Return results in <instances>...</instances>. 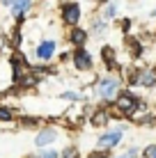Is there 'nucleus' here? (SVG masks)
Instances as JSON below:
<instances>
[{
    "label": "nucleus",
    "mask_w": 156,
    "mask_h": 158,
    "mask_svg": "<svg viewBox=\"0 0 156 158\" xmlns=\"http://www.w3.org/2000/svg\"><path fill=\"white\" fill-rule=\"evenodd\" d=\"M37 124H39V119H37V117H21V126H25V128L37 126Z\"/></svg>",
    "instance_id": "18"
},
{
    "label": "nucleus",
    "mask_w": 156,
    "mask_h": 158,
    "mask_svg": "<svg viewBox=\"0 0 156 158\" xmlns=\"http://www.w3.org/2000/svg\"><path fill=\"white\" fill-rule=\"evenodd\" d=\"M7 46H9V37L7 35H0V51H5Z\"/></svg>",
    "instance_id": "22"
},
{
    "label": "nucleus",
    "mask_w": 156,
    "mask_h": 158,
    "mask_svg": "<svg viewBox=\"0 0 156 158\" xmlns=\"http://www.w3.org/2000/svg\"><path fill=\"white\" fill-rule=\"evenodd\" d=\"M0 5L2 7H7V12L16 19V23H23V19H25V14L30 12V7H32V0H0Z\"/></svg>",
    "instance_id": "3"
},
{
    "label": "nucleus",
    "mask_w": 156,
    "mask_h": 158,
    "mask_svg": "<svg viewBox=\"0 0 156 158\" xmlns=\"http://www.w3.org/2000/svg\"><path fill=\"white\" fill-rule=\"evenodd\" d=\"M138 154H140V149H138V147H131V149H126L124 154H120V156H110V158H138Z\"/></svg>",
    "instance_id": "17"
},
{
    "label": "nucleus",
    "mask_w": 156,
    "mask_h": 158,
    "mask_svg": "<svg viewBox=\"0 0 156 158\" xmlns=\"http://www.w3.org/2000/svg\"><path fill=\"white\" fill-rule=\"evenodd\" d=\"M55 51H57V44H55V39H44V41H39V44H37L35 55H37V60H41V62H51L53 55H55Z\"/></svg>",
    "instance_id": "8"
},
{
    "label": "nucleus",
    "mask_w": 156,
    "mask_h": 158,
    "mask_svg": "<svg viewBox=\"0 0 156 158\" xmlns=\"http://www.w3.org/2000/svg\"><path fill=\"white\" fill-rule=\"evenodd\" d=\"M19 119V112L12 106H0V124H12Z\"/></svg>",
    "instance_id": "11"
},
{
    "label": "nucleus",
    "mask_w": 156,
    "mask_h": 158,
    "mask_svg": "<svg viewBox=\"0 0 156 158\" xmlns=\"http://www.w3.org/2000/svg\"><path fill=\"white\" fill-rule=\"evenodd\" d=\"M152 16H156V9H152Z\"/></svg>",
    "instance_id": "25"
},
{
    "label": "nucleus",
    "mask_w": 156,
    "mask_h": 158,
    "mask_svg": "<svg viewBox=\"0 0 156 158\" xmlns=\"http://www.w3.org/2000/svg\"><path fill=\"white\" fill-rule=\"evenodd\" d=\"M57 99H62V101H69V103H76V101H83L85 96L80 94V92H74V89H64Z\"/></svg>",
    "instance_id": "13"
},
{
    "label": "nucleus",
    "mask_w": 156,
    "mask_h": 158,
    "mask_svg": "<svg viewBox=\"0 0 156 158\" xmlns=\"http://www.w3.org/2000/svg\"><path fill=\"white\" fill-rule=\"evenodd\" d=\"M110 119H112V117H110V110H108L106 106H99V108L92 112V117H90V124H92L94 128H106V126L110 124Z\"/></svg>",
    "instance_id": "9"
},
{
    "label": "nucleus",
    "mask_w": 156,
    "mask_h": 158,
    "mask_svg": "<svg viewBox=\"0 0 156 158\" xmlns=\"http://www.w3.org/2000/svg\"><path fill=\"white\" fill-rule=\"evenodd\" d=\"M115 14H117V5H115V2H110L108 7H106V19H112Z\"/></svg>",
    "instance_id": "20"
},
{
    "label": "nucleus",
    "mask_w": 156,
    "mask_h": 158,
    "mask_svg": "<svg viewBox=\"0 0 156 158\" xmlns=\"http://www.w3.org/2000/svg\"><path fill=\"white\" fill-rule=\"evenodd\" d=\"M60 16H62V23H64V25L76 28L78 21H80V7H78L76 2H64L62 9H60Z\"/></svg>",
    "instance_id": "7"
},
{
    "label": "nucleus",
    "mask_w": 156,
    "mask_h": 158,
    "mask_svg": "<svg viewBox=\"0 0 156 158\" xmlns=\"http://www.w3.org/2000/svg\"><path fill=\"white\" fill-rule=\"evenodd\" d=\"M112 106L117 108V110L122 112V115H124L126 119H133V115H136V106H138V96L133 94L131 89H124V87H122L120 89V94L115 96V101H112Z\"/></svg>",
    "instance_id": "2"
},
{
    "label": "nucleus",
    "mask_w": 156,
    "mask_h": 158,
    "mask_svg": "<svg viewBox=\"0 0 156 158\" xmlns=\"http://www.w3.org/2000/svg\"><path fill=\"white\" fill-rule=\"evenodd\" d=\"M112 154L110 151H103V149H94L92 154H87V158H110Z\"/></svg>",
    "instance_id": "19"
},
{
    "label": "nucleus",
    "mask_w": 156,
    "mask_h": 158,
    "mask_svg": "<svg viewBox=\"0 0 156 158\" xmlns=\"http://www.w3.org/2000/svg\"><path fill=\"white\" fill-rule=\"evenodd\" d=\"M99 2H106V0H99Z\"/></svg>",
    "instance_id": "26"
},
{
    "label": "nucleus",
    "mask_w": 156,
    "mask_h": 158,
    "mask_svg": "<svg viewBox=\"0 0 156 158\" xmlns=\"http://www.w3.org/2000/svg\"><path fill=\"white\" fill-rule=\"evenodd\" d=\"M57 138H60V133H57V128H55V126H44V128L37 131V135H35V147H37V149H46V147H53Z\"/></svg>",
    "instance_id": "5"
},
{
    "label": "nucleus",
    "mask_w": 156,
    "mask_h": 158,
    "mask_svg": "<svg viewBox=\"0 0 156 158\" xmlns=\"http://www.w3.org/2000/svg\"><path fill=\"white\" fill-rule=\"evenodd\" d=\"M101 57H103V62H106V67L110 69H115V62H117V57H115V48L112 46H103L101 48Z\"/></svg>",
    "instance_id": "12"
},
{
    "label": "nucleus",
    "mask_w": 156,
    "mask_h": 158,
    "mask_svg": "<svg viewBox=\"0 0 156 158\" xmlns=\"http://www.w3.org/2000/svg\"><path fill=\"white\" fill-rule=\"evenodd\" d=\"M124 87L122 83V78H117V76H101V78H96V85H94V94L96 99H101V106H112V101H115V96L120 94V89Z\"/></svg>",
    "instance_id": "1"
},
{
    "label": "nucleus",
    "mask_w": 156,
    "mask_h": 158,
    "mask_svg": "<svg viewBox=\"0 0 156 158\" xmlns=\"http://www.w3.org/2000/svg\"><path fill=\"white\" fill-rule=\"evenodd\" d=\"M87 37H90V32L85 30V28H71L69 30V44H74L76 48H85V44H87Z\"/></svg>",
    "instance_id": "10"
},
{
    "label": "nucleus",
    "mask_w": 156,
    "mask_h": 158,
    "mask_svg": "<svg viewBox=\"0 0 156 158\" xmlns=\"http://www.w3.org/2000/svg\"><path fill=\"white\" fill-rule=\"evenodd\" d=\"M103 30H106V21H103V16L94 19V23H92V32H94V35H99V32H103Z\"/></svg>",
    "instance_id": "16"
},
{
    "label": "nucleus",
    "mask_w": 156,
    "mask_h": 158,
    "mask_svg": "<svg viewBox=\"0 0 156 158\" xmlns=\"http://www.w3.org/2000/svg\"><path fill=\"white\" fill-rule=\"evenodd\" d=\"M156 154V144H149V147H145V149H142V156L145 158H152Z\"/></svg>",
    "instance_id": "21"
},
{
    "label": "nucleus",
    "mask_w": 156,
    "mask_h": 158,
    "mask_svg": "<svg viewBox=\"0 0 156 158\" xmlns=\"http://www.w3.org/2000/svg\"><path fill=\"white\" fill-rule=\"evenodd\" d=\"M25 158H37V156H35V154H30V156H25Z\"/></svg>",
    "instance_id": "24"
},
{
    "label": "nucleus",
    "mask_w": 156,
    "mask_h": 158,
    "mask_svg": "<svg viewBox=\"0 0 156 158\" xmlns=\"http://www.w3.org/2000/svg\"><path fill=\"white\" fill-rule=\"evenodd\" d=\"M124 140V133L122 131H115V128H108L96 138V149H103V151H110L112 147H117Z\"/></svg>",
    "instance_id": "4"
},
{
    "label": "nucleus",
    "mask_w": 156,
    "mask_h": 158,
    "mask_svg": "<svg viewBox=\"0 0 156 158\" xmlns=\"http://www.w3.org/2000/svg\"><path fill=\"white\" fill-rule=\"evenodd\" d=\"M60 158H80L78 147H76V144H69V147H64V149L60 151Z\"/></svg>",
    "instance_id": "15"
},
{
    "label": "nucleus",
    "mask_w": 156,
    "mask_h": 158,
    "mask_svg": "<svg viewBox=\"0 0 156 158\" xmlns=\"http://www.w3.org/2000/svg\"><path fill=\"white\" fill-rule=\"evenodd\" d=\"M129 25H131V19H122V30H129Z\"/></svg>",
    "instance_id": "23"
},
{
    "label": "nucleus",
    "mask_w": 156,
    "mask_h": 158,
    "mask_svg": "<svg viewBox=\"0 0 156 158\" xmlns=\"http://www.w3.org/2000/svg\"><path fill=\"white\" fill-rule=\"evenodd\" d=\"M35 156L37 158H60V151H57L55 147H46V149H39Z\"/></svg>",
    "instance_id": "14"
},
{
    "label": "nucleus",
    "mask_w": 156,
    "mask_h": 158,
    "mask_svg": "<svg viewBox=\"0 0 156 158\" xmlns=\"http://www.w3.org/2000/svg\"><path fill=\"white\" fill-rule=\"evenodd\" d=\"M152 158H156V154H154V156H152Z\"/></svg>",
    "instance_id": "27"
},
{
    "label": "nucleus",
    "mask_w": 156,
    "mask_h": 158,
    "mask_svg": "<svg viewBox=\"0 0 156 158\" xmlns=\"http://www.w3.org/2000/svg\"><path fill=\"white\" fill-rule=\"evenodd\" d=\"M71 62H74V69H76V71H92L94 69L92 55H90V51H85V48H76V51H74Z\"/></svg>",
    "instance_id": "6"
}]
</instances>
